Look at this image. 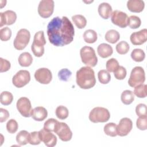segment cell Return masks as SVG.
Listing matches in <instances>:
<instances>
[{
  "instance_id": "6da1fadb",
  "label": "cell",
  "mask_w": 147,
  "mask_h": 147,
  "mask_svg": "<svg viewBox=\"0 0 147 147\" xmlns=\"http://www.w3.org/2000/svg\"><path fill=\"white\" fill-rule=\"evenodd\" d=\"M47 35L52 44L56 47H63L73 41L74 27L67 17H56L47 25Z\"/></svg>"
},
{
  "instance_id": "7a4b0ae2",
  "label": "cell",
  "mask_w": 147,
  "mask_h": 147,
  "mask_svg": "<svg viewBox=\"0 0 147 147\" xmlns=\"http://www.w3.org/2000/svg\"><path fill=\"white\" fill-rule=\"evenodd\" d=\"M76 80L77 84L83 89H90L96 83L94 70L90 67H83L76 72Z\"/></svg>"
},
{
  "instance_id": "3957f363",
  "label": "cell",
  "mask_w": 147,
  "mask_h": 147,
  "mask_svg": "<svg viewBox=\"0 0 147 147\" xmlns=\"http://www.w3.org/2000/svg\"><path fill=\"white\" fill-rule=\"evenodd\" d=\"M46 44V40L44 37V33L40 30L35 33L33 41L31 46V49L34 55L36 57H41L44 53V45Z\"/></svg>"
},
{
  "instance_id": "277c9868",
  "label": "cell",
  "mask_w": 147,
  "mask_h": 147,
  "mask_svg": "<svg viewBox=\"0 0 147 147\" xmlns=\"http://www.w3.org/2000/svg\"><path fill=\"white\" fill-rule=\"evenodd\" d=\"M80 55L82 61L87 66L94 67L97 64L98 58L93 48L84 46L80 51Z\"/></svg>"
},
{
  "instance_id": "5b68a950",
  "label": "cell",
  "mask_w": 147,
  "mask_h": 147,
  "mask_svg": "<svg viewBox=\"0 0 147 147\" xmlns=\"http://www.w3.org/2000/svg\"><path fill=\"white\" fill-rule=\"evenodd\" d=\"M110 117L109 110L102 107H94L89 114V119L93 123L106 122Z\"/></svg>"
},
{
  "instance_id": "8992f818",
  "label": "cell",
  "mask_w": 147,
  "mask_h": 147,
  "mask_svg": "<svg viewBox=\"0 0 147 147\" xmlns=\"http://www.w3.org/2000/svg\"><path fill=\"white\" fill-rule=\"evenodd\" d=\"M145 80V74L142 67L137 66L133 68L131 71L128 84L131 87H135L142 84Z\"/></svg>"
},
{
  "instance_id": "52a82bcc",
  "label": "cell",
  "mask_w": 147,
  "mask_h": 147,
  "mask_svg": "<svg viewBox=\"0 0 147 147\" xmlns=\"http://www.w3.org/2000/svg\"><path fill=\"white\" fill-rule=\"evenodd\" d=\"M30 33L26 29H21L17 33L13 44L14 48L19 51L24 49L29 44Z\"/></svg>"
},
{
  "instance_id": "ba28073f",
  "label": "cell",
  "mask_w": 147,
  "mask_h": 147,
  "mask_svg": "<svg viewBox=\"0 0 147 147\" xmlns=\"http://www.w3.org/2000/svg\"><path fill=\"white\" fill-rule=\"evenodd\" d=\"M54 132L59 136V138L64 142L69 141L72 137V133L68 126L64 122H58L57 123Z\"/></svg>"
},
{
  "instance_id": "9c48e42d",
  "label": "cell",
  "mask_w": 147,
  "mask_h": 147,
  "mask_svg": "<svg viewBox=\"0 0 147 147\" xmlns=\"http://www.w3.org/2000/svg\"><path fill=\"white\" fill-rule=\"evenodd\" d=\"M30 80V72L27 70H20L13 77L12 83L17 88L26 85Z\"/></svg>"
},
{
  "instance_id": "30bf717a",
  "label": "cell",
  "mask_w": 147,
  "mask_h": 147,
  "mask_svg": "<svg viewBox=\"0 0 147 147\" xmlns=\"http://www.w3.org/2000/svg\"><path fill=\"white\" fill-rule=\"evenodd\" d=\"M38 13L44 18L51 17L54 10V1L53 0H42L38 6Z\"/></svg>"
},
{
  "instance_id": "8fae6325",
  "label": "cell",
  "mask_w": 147,
  "mask_h": 147,
  "mask_svg": "<svg viewBox=\"0 0 147 147\" xmlns=\"http://www.w3.org/2000/svg\"><path fill=\"white\" fill-rule=\"evenodd\" d=\"M17 109L20 113L24 117H31L32 111L30 100L26 97H21L17 102Z\"/></svg>"
},
{
  "instance_id": "7c38bea8",
  "label": "cell",
  "mask_w": 147,
  "mask_h": 147,
  "mask_svg": "<svg viewBox=\"0 0 147 147\" xmlns=\"http://www.w3.org/2000/svg\"><path fill=\"white\" fill-rule=\"evenodd\" d=\"M129 17L126 13L120 10H114L112 12L111 20L113 24L122 28H125L127 26Z\"/></svg>"
},
{
  "instance_id": "4fadbf2b",
  "label": "cell",
  "mask_w": 147,
  "mask_h": 147,
  "mask_svg": "<svg viewBox=\"0 0 147 147\" xmlns=\"http://www.w3.org/2000/svg\"><path fill=\"white\" fill-rule=\"evenodd\" d=\"M34 76L38 82L44 84H49L52 79L51 71L47 68H40L37 69Z\"/></svg>"
},
{
  "instance_id": "5bb4252c",
  "label": "cell",
  "mask_w": 147,
  "mask_h": 147,
  "mask_svg": "<svg viewBox=\"0 0 147 147\" xmlns=\"http://www.w3.org/2000/svg\"><path fill=\"white\" fill-rule=\"evenodd\" d=\"M133 128V122L129 118H123L117 126V135L123 137L127 136Z\"/></svg>"
},
{
  "instance_id": "9a60e30c",
  "label": "cell",
  "mask_w": 147,
  "mask_h": 147,
  "mask_svg": "<svg viewBox=\"0 0 147 147\" xmlns=\"http://www.w3.org/2000/svg\"><path fill=\"white\" fill-rule=\"evenodd\" d=\"M40 140L48 147H53L56 145L57 137L55 134L45 130L44 128L39 131Z\"/></svg>"
},
{
  "instance_id": "2e32d148",
  "label": "cell",
  "mask_w": 147,
  "mask_h": 147,
  "mask_svg": "<svg viewBox=\"0 0 147 147\" xmlns=\"http://www.w3.org/2000/svg\"><path fill=\"white\" fill-rule=\"evenodd\" d=\"M17 20V14L15 11L10 10L0 13V27L5 25H11Z\"/></svg>"
},
{
  "instance_id": "e0dca14e",
  "label": "cell",
  "mask_w": 147,
  "mask_h": 147,
  "mask_svg": "<svg viewBox=\"0 0 147 147\" xmlns=\"http://www.w3.org/2000/svg\"><path fill=\"white\" fill-rule=\"evenodd\" d=\"M130 40L134 45L143 44L147 40V29L145 28L138 32H133L130 35Z\"/></svg>"
},
{
  "instance_id": "ac0fdd59",
  "label": "cell",
  "mask_w": 147,
  "mask_h": 147,
  "mask_svg": "<svg viewBox=\"0 0 147 147\" xmlns=\"http://www.w3.org/2000/svg\"><path fill=\"white\" fill-rule=\"evenodd\" d=\"M48 116V111L45 108L42 106H38L32 110L31 117L37 121H42Z\"/></svg>"
},
{
  "instance_id": "d6986e66",
  "label": "cell",
  "mask_w": 147,
  "mask_h": 147,
  "mask_svg": "<svg viewBox=\"0 0 147 147\" xmlns=\"http://www.w3.org/2000/svg\"><path fill=\"white\" fill-rule=\"evenodd\" d=\"M145 7V3L141 0H129L127 2V7L131 12L140 13Z\"/></svg>"
},
{
  "instance_id": "ffe728a7",
  "label": "cell",
  "mask_w": 147,
  "mask_h": 147,
  "mask_svg": "<svg viewBox=\"0 0 147 147\" xmlns=\"http://www.w3.org/2000/svg\"><path fill=\"white\" fill-rule=\"evenodd\" d=\"M99 16L103 19H108L112 14V7L107 2H103L99 4L98 9Z\"/></svg>"
},
{
  "instance_id": "44dd1931",
  "label": "cell",
  "mask_w": 147,
  "mask_h": 147,
  "mask_svg": "<svg viewBox=\"0 0 147 147\" xmlns=\"http://www.w3.org/2000/svg\"><path fill=\"white\" fill-rule=\"evenodd\" d=\"M98 55L102 58H107L113 53V49L111 45L108 44L102 43L99 45L97 48Z\"/></svg>"
},
{
  "instance_id": "7402d4cb",
  "label": "cell",
  "mask_w": 147,
  "mask_h": 147,
  "mask_svg": "<svg viewBox=\"0 0 147 147\" xmlns=\"http://www.w3.org/2000/svg\"><path fill=\"white\" fill-rule=\"evenodd\" d=\"M18 63L21 67H27L30 66L33 61V57L30 53L25 52L22 53L18 57Z\"/></svg>"
},
{
  "instance_id": "603a6c76",
  "label": "cell",
  "mask_w": 147,
  "mask_h": 147,
  "mask_svg": "<svg viewBox=\"0 0 147 147\" xmlns=\"http://www.w3.org/2000/svg\"><path fill=\"white\" fill-rule=\"evenodd\" d=\"M105 38L107 42L111 44H115L119 40L120 34L116 30L111 29L106 33Z\"/></svg>"
},
{
  "instance_id": "cb8c5ba5",
  "label": "cell",
  "mask_w": 147,
  "mask_h": 147,
  "mask_svg": "<svg viewBox=\"0 0 147 147\" xmlns=\"http://www.w3.org/2000/svg\"><path fill=\"white\" fill-rule=\"evenodd\" d=\"M30 133L26 130L20 131L16 136V141L20 145H25L29 142Z\"/></svg>"
},
{
  "instance_id": "d4e9b609",
  "label": "cell",
  "mask_w": 147,
  "mask_h": 147,
  "mask_svg": "<svg viewBox=\"0 0 147 147\" xmlns=\"http://www.w3.org/2000/svg\"><path fill=\"white\" fill-rule=\"evenodd\" d=\"M98 38L96 32L92 29L86 30L83 33V39L86 42L89 44L94 43Z\"/></svg>"
},
{
  "instance_id": "484cf974",
  "label": "cell",
  "mask_w": 147,
  "mask_h": 147,
  "mask_svg": "<svg viewBox=\"0 0 147 147\" xmlns=\"http://www.w3.org/2000/svg\"><path fill=\"white\" fill-rule=\"evenodd\" d=\"M121 99L123 104L126 105H130L134 100V94L133 92L131 90H125L122 92L121 94Z\"/></svg>"
},
{
  "instance_id": "4316f807",
  "label": "cell",
  "mask_w": 147,
  "mask_h": 147,
  "mask_svg": "<svg viewBox=\"0 0 147 147\" xmlns=\"http://www.w3.org/2000/svg\"><path fill=\"white\" fill-rule=\"evenodd\" d=\"M72 20L76 26V27L79 29L84 28L87 25V20L86 18L81 14H76L74 15L72 17Z\"/></svg>"
},
{
  "instance_id": "83f0119b",
  "label": "cell",
  "mask_w": 147,
  "mask_h": 147,
  "mask_svg": "<svg viewBox=\"0 0 147 147\" xmlns=\"http://www.w3.org/2000/svg\"><path fill=\"white\" fill-rule=\"evenodd\" d=\"M103 130L105 133L110 137H116L117 136V125L113 122H110L106 124L104 126Z\"/></svg>"
},
{
  "instance_id": "f1b7e54d",
  "label": "cell",
  "mask_w": 147,
  "mask_h": 147,
  "mask_svg": "<svg viewBox=\"0 0 147 147\" xmlns=\"http://www.w3.org/2000/svg\"><path fill=\"white\" fill-rule=\"evenodd\" d=\"M130 55L131 59L136 62H141L145 57V53L144 51L142 49L138 48L133 49Z\"/></svg>"
},
{
  "instance_id": "f546056e",
  "label": "cell",
  "mask_w": 147,
  "mask_h": 147,
  "mask_svg": "<svg viewBox=\"0 0 147 147\" xmlns=\"http://www.w3.org/2000/svg\"><path fill=\"white\" fill-rule=\"evenodd\" d=\"M13 100V94L9 91H3L0 95L1 103L5 106L9 105Z\"/></svg>"
},
{
  "instance_id": "4dcf8cb0",
  "label": "cell",
  "mask_w": 147,
  "mask_h": 147,
  "mask_svg": "<svg viewBox=\"0 0 147 147\" xmlns=\"http://www.w3.org/2000/svg\"><path fill=\"white\" fill-rule=\"evenodd\" d=\"M98 78L99 82L102 84H107L111 80V76L109 72L105 69L100 70L98 73Z\"/></svg>"
},
{
  "instance_id": "1f68e13d",
  "label": "cell",
  "mask_w": 147,
  "mask_h": 147,
  "mask_svg": "<svg viewBox=\"0 0 147 147\" xmlns=\"http://www.w3.org/2000/svg\"><path fill=\"white\" fill-rule=\"evenodd\" d=\"M56 117L60 119H65L68 117L69 111L68 109L64 106H58L55 111Z\"/></svg>"
},
{
  "instance_id": "d6a6232c",
  "label": "cell",
  "mask_w": 147,
  "mask_h": 147,
  "mask_svg": "<svg viewBox=\"0 0 147 147\" xmlns=\"http://www.w3.org/2000/svg\"><path fill=\"white\" fill-rule=\"evenodd\" d=\"M117 52L120 55L126 54L130 49L129 44L125 41H122L118 42L115 47Z\"/></svg>"
},
{
  "instance_id": "836d02e7",
  "label": "cell",
  "mask_w": 147,
  "mask_h": 147,
  "mask_svg": "<svg viewBox=\"0 0 147 147\" xmlns=\"http://www.w3.org/2000/svg\"><path fill=\"white\" fill-rule=\"evenodd\" d=\"M146 85L140 84L134 87V94L140 98H144L146 96Z\"/></svg>"
},
{
  "instance_id": "e575fe53",
  "label": "cell",
  "mask_w": 147,
  "mask_h": 147,
  "mask_svg": "<svg viewBox=\"0 0 147 147\" xmlns=\"http://www.w3.org/2000/svg\"><path fill=\"white\" fill-rule=\"evenodd\" d=\"M141 24V21L139 17L136 16H130L128 19L127 25L131 29L138 28Z\"/></svg>"
},
{
  "instance_id": "d590c367",
  "label": "cell",
  "mask_w": 147,
  "mask_h": 147,
  "mask_svg": "<svg viewBox=\"0 0 147 147\" xmlns=\"http://www.w3.org/2000/svg\"><path fill=\"white\" fill-rule=\"evenodd\" d=\"M107 71L109 72H114L119 66L118 61L114 58H111L108 60L106 64Z\"/></svg>"
},
{
  "instance_id": "8d00e7d4",
  "label": "cell",
  "mask_w": 147,
  "mask_h": 147,
  "mask_svg": "<svg viewBox=\"0 0 147 147\" xmlns=\"http://www.w3.org/2000/svg\"><path fill=\"white\" fill-rule=\"evenodd\" d=\"M58 121L54 118H49L47 119L44 124V129L48 131H53L55 130V127L58 123Z\"/></svg>"
},
{
  "instance_id": "74e56055",
  "label": "cell",
  "mask_w": 147,
  "mask_h": 147,
  "mask_svg": "<svg viewBox=\"0 0 147 147\" xmlns=\"http://www.w3.org/2000/svg\"><path fill=\"white\" fill-rule=\"evenodd\" d=\"M18 128V123L14 119H9V121H8V122L6 123V129L7 131L10 134L15 133L17 131Z\"/></svg>"
},
{
  "instance_id": "f35d334b",
  "label": "cell",
  "mask_w": 147,
  "mask_h": 147,
  "mask_svg": "<svg viewBox=\"0 0 147 147\" xmlns=\"http://www.w3.org/2000/svg\"><path fill=\"white\" fill-rule=\"evenodd\" d=\"M11 36V29L6 26L1 29L0 30V38L2 41H6L10 40Z\"/></svg>"
},
{
  "instance_id": "ab89813d",
  "label": "cell",
  "mask_w": 147,
  "mask_h": 147,
  "mask_svg": "<svg viewBox=\"0 0 147 147\" xmlns=\"http://www.w3.org/2000/svg\"><path fill=\"white\" fill-rule=\"evenodd\" d=\"M126 69L123 66H119L117 69L114 72L115 78L118 80H123L126 76Z\"/></svg>"
},
{
  "instance_id": "60d3db41",
  "label": "cell",
  "mask_w": 147,
  "mask_h": 147,
  "mask_svg": "<svg viewBox=\"0 0 147 147\" xmlns=\"http://www.w3.org/2000/svg\"><path fill=\"white\" fill-rule=\"evenodd\" d=\"M41 140L39 136V131H33L30 133L29 144L31 145H38L41 142Z\"/></svg>"
},
{
  "instance_id": "b9f144b4",
  "label": "cell",
  "mask_w": 147,
  "mask_h": 147,
  "mask_svg": "<svg viewBox=\"0 0 147 147\" xmlns=\"http://www.w3.org/2000/svg\"><path fill=\"white\" fill-rule=\"evenodd\" d=\"M71 75L72 72L67 68H63L58 73L59 78L62 81H67L71 77Z\"/></svg>"
},
{
  "instance_id": "7bdbcfd3",
  "label": "cell",
  "mask_w": 147,
  "mask_h": 147,
  "mask_svg": "<svg viewBox=\"0 0 147 147\" xmlns=\"http://www.w3.org/2000/svg\"><path fill=\"white\" fill-rule=\"evenodd\" d=\"M137 128L141 130H145L147 129V117H139L136 121Z\"/></svg>"
},
{
  "instance_id": "ee69618b",
  "label": "cell",
  "mask_w": 147,
  "mask_h": 147,
  "mask_svg": "<svg viewBox=\"0 0 147 147\" xmlns=\"http://www.w3.org/2000/svg\"><path fill=\"white\" fill-rule=\"evenodd\" d=\"M136 113L139 117H146V106L143 103H140L136 107Z\"/></svg>"
},
{
  "instance_id": "f6af8a7d",
  "label": "cell",
  "mask_w": 147,
  "mask_h": 147,
  "mask_svg": "<svg viewBox=\"0 0 147 147\" xmlns=\"http://www.w3.org/2000/svg\"><path fill=\"white\" fill-rule=\"evenodd\" d=\"M0 61H1V65H0V72H6L10 68L11 64L10 63L2 57L0 58Z\"/></svg>"
},
{
  "instance_id": "bcb514c9",
  "label": "cell",
  "mask_w": 147,
  "mask_h": 147,
  "mask_svg": "<svg viewBox=\"0 0 147 147\" xmlns=\"http://www.w3.org/2000/svg\"><path fill=\"white\" fill-rule=\"evenodd\" d=\"M0 112H1V115H0V122H3L6 121L8 118L9 117V111L3 108L0 109Z\"/></svg>"
}]
</instances>
